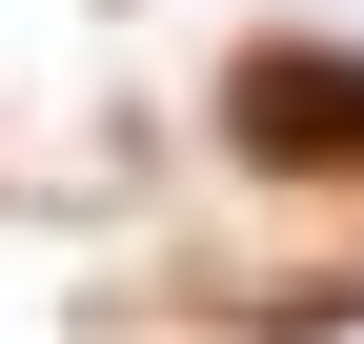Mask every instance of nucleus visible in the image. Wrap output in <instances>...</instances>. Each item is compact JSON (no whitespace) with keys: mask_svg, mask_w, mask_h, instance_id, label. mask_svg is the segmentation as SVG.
I'll return each instance as SVG.
<instances>
[{"mask_svg":"<svg viewBox=\"0 0 364 344\" xmlns=\"http://www.w3.org/2000/svg\"><path fill=\"white\" fill-rule=\"evenodd\" d=\"M223 142L243 162H364V61L344 41H263V61L223 81Z\"/></svg>","mask_w":364,"mask_h":344,"instance_id":"1","label":"nucleus"}]
</instances>
